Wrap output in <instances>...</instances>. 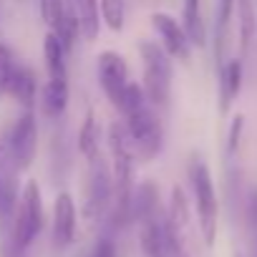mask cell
Returning a JSON list of instances; mask_svg holds the SVG:
<instances>
[{
	"label": "cell",
	"instance_id": "obj_24",
	"mask_svg": "<svg viewBox=\"0 0 257 257\" xmlns=\"http://www.w3.org/2000/svg\"><path fill=\"white\" fill-rule=\"evenodd\" d=\"M242 123H244V118H242V116H234V118H232V126H229V137H227V152H229V154H234V152H237V147H239Z\"/></svg>",
	"mask_w": 257,
	"mask_h": 257
},
{
	"label": "cell",
	"instance_id": "obj_17",
	"mask_svg": "<svg viewBox=\"0 0 257 257\" xmlns=\"http://www.w3.org/2000/svg\"><path fill=\"white\" fill-rule=\"evenodd\" d=\"M202 0H184V11H182V28L184 36L192 46H207V28L202 21Z\"/></svg>",
	"mask_w": 257,
	"mask_h": 257
},
{
	"label": "cell",
	"instance_id": "obj_21",
	"mask_svg": "<svg viewBox=\"0 0 257 257\" xmlns=\"http://www.w3.org/2000/svg\"><path fill=\"white\" fill-rule=\"evenodd\" d=\"M101 21L108 26V31L118 33L126 21V0H98Z\"/></svg>",
	"mask_w": 257,
	"mask_h": 257
},
{
	"label": "cell",
	"instance_id": "obj_26",
	"mask_svg": "<svg viewBox=\"0 0 257 257\" xmlns=\"http://www.w3.org/2000/svg\"><path fill=\"white\" fill-rule=\"evenodd\" d=\"M91 257H116L113 242H111V239H98V244H96V249H93Z\"/></svg>",
	"mask_w": 257,
	"mask_h": 257
},
{
	"label": "cell",
	"instance_id": "obj_6",
	"mask_svg": "<svg viewBox=\"0 0 257 257\" xmlns=\"http://www.w3.org/2000/svg\"><path fill=\"white\" fill-rule=\"evenodd\" d=\"M96 73H98V83H101L106 98L111 101V106L121 108L126 88L132 86L126 58L121 53H116V51H101L98 58H96Z\"/></svg>",
	"mask_w": 257,
	"mask_h": 257
},
{
	"label": "cell",
	"instance_id": "obj_14",
	"mask_svg": "<svg viewBox=\"0 0 257 257\" xmlns=\"http://www.w3.org/2000/svg\"><path fill=\"white\" fill-rule=\"evenodd\" d=\"M36 91H38V83H36L33 71L26 68V66H21V63H13L6 96H13L18 103H23L26 108H31L33 101H36Z\"/></svg>",
	"mask_w": 257,
	"mask_h": 257
},
{
	"label": "cell",
	"instance_id": "obj_19",
	"mask_svg": "<svg viewBox=\"0 0 257 257\" xmlns=\"http://www.w3.org/2000/svg\"><path fill=\"white\" fill-rule=\"evenodd\" d=\"M234 8L239 16V48H242V53H247L254 41V33H257L254 0H234Z\"/></svg>",
	"mask_w": 257,
	"mask_h": 257
},
{
	"label": "cell",
	"instance_id": "obj_9",
	"mask_svg": "<svg viewBox=\"0 0 257 257\" xmlns=\"http://www.w3.org/2000/svg\"><path fill=\"white\" fill-rule=\"evenodd\" d=\"M88 164H91V172H88V184H86V214L98 217L113 197V184H111V172L101 162V157L91 159Z\"/></svg>",
	"mask_w": 257,
	"mask_h": 257
},
{
	"label": "cell",
	"instance_id": "obj_25",
	"mask_svg": "<svg viewBox=\"0 0 257 257\" xmlns=\"http://www.w3.org/2000/svg\"><path fill=\"white\" fill-rule=\"evenodd\" d=\"M247 219H249V227L257 232V187H252L249 199H247Z\"/></svg>",
	"mask_w": 257,
	"mask_h": 257
},
{
	"label": "cell",
	"instance_id": "obj_5",
	"mask_svg": "<svg viewBox=\"0 0 257 257\" xmlns=\"http://www.w3.org/2000/svg\"><path fill=\"white\" fill-rule=\"evenodd\" d=\"M43 227V199L36 179H28L13 214V244L16 249H28Z\"/></svg>",
	"mask_w": 257,
	"mask_h": 257
},
{
	"label": "cell",
	"instance_id": "obj_2",
	"mask_svg": "<svg viewBox=\"0 0 257 257\" xmlns=\"http://www.w3.org/2000/svg\"><path fill=\"white\" fill-rule=\"evenodd\" d=\"M108 149H111V184H113V204H116V222L123 224L132 217L134 202V147L128 139L123 123L113 121L108 126Z\"/></svg>",
	"mask_w": 257,
	"mask_h": 257
},
{
	"label": "cell",
	"instance_id": "obj_15",
	"mask_svg": "<svg viewBox=\"0 0 257 257\" xmlns=\"http://www.w3.org/2000/svg\"><path fill=\"white\" fill-rule=\"evenodd\" d=\"M242 88V61L232 58L219 66V111L227 113Z\"/></svg>",
	"mask_w": 257,
	"mask_h": 257
},
{
	"label": "cell",
	"instance_id": "obj_13",
	"mask_svg": "<svg viewBox=\"0 0 257 257\" xmlns=\"http://www.w3.org/2000/svg\"><path fill=\"white\" fill-rule=\"evenodd\" d=\"M68 16L73 18L78 36L86 41H96L98 38V0H66Z\"/></svg>",
	"mask_w": 257,
	"mask_h": 257
},
{
	"label": "cell",
	"instance_id": "obj_11",
	"mask_svg": "<svg viewBox=\"0 0 257 257\" xmlns=\"http://www.w3.org/2000/svg\"><path fill=\"white\" fill-rule=\"evenodd\" d=\"M41 16L43 21L48 23L51 33L58 36V41L66 46V51L73 46L76 36H78V28L73 23V18L68 16V8H66V0H41Z\"/></svg>",
	"mask_w": 257,
	"mask_h": 257
},
{
	"label": "cell",
	"instance_id": "obj_20",
	"mask_svg": "<svg viewBox=\"0 0 257 257\" xmlns=\"http://www.w3.org/2000/svg\"><path fill=\"white\" fill-rule=\"evenodd\" d=\"M78 149H81V154L88 162L101 157L98 154V123H96V116H93L91 108L86 111L83 123H81V132H78Z\"/></svg>",
	"mask_w": 257,
	"mask_h": 257
},
{
	"label": "cell",
	"instance_id": "obj_28",
	"mask_svg": "<svg viewBox=\"0 0 257 257\" xmlns=\"http://www.w3.org/2000/svg\"><path fill=\"white\" fill-rule=\"evenodd\" d=\"M254 257H257V252H254Z\"/></svg>",
	"mask_w": 257,
	"mask_h": 257
},
{
	"label": "cell",
	"instance_id": "obj_23",
	"mask_svg": "<svg viewBox=\"0 0 257 257\" xmlns=\"http://www.w3.org/2000/svg\"><path fill=\"white\" fill-rule=\"evenodd\" d=\"M13 56L8 53V48L0 46V96H6L8 88V78H11V68H13Z\"/></svg>",
	"mask_w": 257,
	"mask_h": 257
},
{
	"label": "cell",
	"instance_id": "obj_1",
	"mask_svg": "<svg viewBox=\"0 0 257 257\" xmlns=\"http://www.w3.org/2000/svg\"><path fill=\"white\" fill-rule=\"evenodd\" d=\"M118 113L123 116V128H126L128 139H132L137 159L152 162L154 157H159L162 144H164L162 121L154 113V106L147 101L139 83L132 81V86L126 88V96H123Z\"/></svg>",
	"mask_w": 257,
	"mask_h": 257
},
{
	"label": "cell",
	"instance_id": "obj_3",
	"mask_svg": "<svg viewBox=\"0 0 257 257\" xmlns=\"http://www.w3.org/2000/svg\"><path fill=\"white\" fill-rule=\"evenodd\" d=\"M139 56H142V66H144L142 91H144L147 101L154 108L157 106L164 108L169 103V98H172V78H174L172 58L154 41H142L139 43Z\"/></svg>",
	"mask_w": 257,
	"mask_h": 257
},
{
	"label": "cell",
	"instance_id": "obj_18",
	"mask_svg": "<svg viewBox=\"0 0 257 257\" xmlns=\"http://www.w3.org/2000/svg\"><path fill=\"white\" fill-rule=\"evenodd\" d=\"M43 58H46L48 78H68V71H66V46L51 31L46 33V41H43Z\"/></svg>",
	"mask_w": 257,
	"mask_h": 257
},
{
	"label": "cell",
	"instance_id": "obj_10",
	"mask_svg": "<svg viewBox=\"0 0 257 257\" xmlns=\"http://www.w3.org/2000/svg\"><path fill=\"white\" fill-rule=\"evenodd\" d=\"M18 174L21 169L16 167L8 144H0V219L8 222L16 214L18 204Z\"/></svg>",
	"mask_w": 257,
	"mask_h": 257
},
{
	"label": "cell",
	"instance_id": "obj_7",
	"mask_svg": "<svg viewBox=\"0 0 257 257\" xmlns=\"http://www.w3.org/2000/svg\"><path fill=\"white\" fill-rule=\"evenodd\" d=\"M6 144H8V152H11L16 167L21 172H26L33 164L36 149H38V126H36V113L31 108H26V113L13 123Z\"/></svg>",
	"mask_w": 257,
	"mask_h": 257
},
{
	"label": "cell",
	"instance_id": "obj_16",
	"mask_svg": "<svg viewBox=\"0 0 257 257\" xmlns=\"http://www.w3.org/2000/svg\"><path fill=\"white\" fill-rule=\"evenodd\" d=\"M68 106V78H48L41 93V108L48 118L63 116Z\"/></svg>",
	"mask_w": 257,
	"mask_h": 257
},
{
	"label": "cell",
	"instance_id": "obj_4",
	"mask_svg": "<svg viewBox=\"0 0 257 257\" xmlns=\"http://www.w3.org/2000/svg\"><path fill=\"white\" fill-rule=\"evenodd\" d=\"M189 179L194 187V202H197V214H199V229L204 242L212 247L217 239V219H219V202H217V192H214V182L212 174L207 169V164L202 159H192L189 167Z\"/></svg>",
	"mask_w": 257,
	"mask_h": 257
},
{
	"label": "cell",
	"instance_id": "obj_12",
	"mask_svg": "<svg viewBox=\"0 0 257 257\" xmlns=\"http://www.w3.org/2000/svg\"><path fill=\"white\" fill-rule=\"evenodd\" d=\"M76 237V202L68 192H61L53 204V242L68 247Z\"/></svg>",
	"mask_w": 257,
	"mask_h": 257
},
{
	"label": "cell",
	"instance_id": "obj_22",
	"mask_svg": "<svg viewBox=\"0 0 257 257\" xmlns=\"http://www.w3.org/2000/svg\"><path fill=\"white\" fill-rule=\"evenodd\" d=\"M232 11H234V0H219V6H217V61H219V66L224 63L222 56H224V38H227V26H229Z\"/></svg>",
	"mask_w": 257,
	"mask_h": 257
},
{
	"label": "cell",
	"instance_id": "obj_8",
	"mask_svg": "<svg viewBox=\"0 0 257 257\" xmlns=\"http://www.w3.org/2000/svg\"><path fill=\"white\" fill-rule=\"evenodd\" d=\"M152 26L162 38V48L169 53V58H177L182 63H189L192 58V43L184 36V28L177 18L169 13H152Z\"/></svg>",
	"mask_w": 257,
	"mask_h": 257
},
{
	"label": "cell",
	"instance_id": "obj_27",
	"mask_svg": "<svg viewBox=\"0 0 257 257\" xmlns=\"http://www.w3.org/2000/svg\"><path fill=\"white\" fill-rule=\"evenodd\" d=\"M254 6H257V0H254Z\"/></svg>",
	"mask_w": 257,
	"mask_h": 257
}]
</instances>
